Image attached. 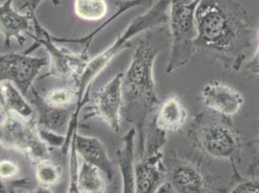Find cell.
I'll return each mask as SVG.
<instances>
[{
	"label": "cell",
	"instance_id": "1",
	"mask_svg": "<svg viewBox=\"0 0 259 193\" xmlns=\"http://www.w3.org/2000/svg\"><path fill=\"white\" fill-rule=\"evenodd\" d=\"M196 52L239 72L252 47L254 30L248 12L235 0H200L195 11Z\"/></svg>",
	"mask_w": 259,
	"mask_h": 193
},
{
	"label": "cell",
	"instance_id": "2",
	"mask_svg": "<svg viewBox=\"0 0 259 193\" xmlns=\"http://www.w3.org/2000/svg\"><path fill=\"white\" fill-rule=\"evenodd\" d=\"M169 43L170 35L165 27L143 33L123 72L122 118L137 131L139 157L144 150L148 121L161 104L154 77L155 62Z\"/></svg>",
	"mask_w": 259,
	"mask_h": 193
},
{
	"label": "cell",
	"instance_id": "3",
	"mask_svg": "<svg viewBox=\"0 0 259 193\" xmlns=\"http://www.w3.org/2000/svg\"><path fill=\"white\" fill-rule=\"evenodd\" d=\"M168 0H158L149 9L140 16L136 17L130 22L125 30L120 33L113 43L109 44L106 50L90 58L81 74L72 81L77 93V104L74 117L72 119L68 129L65 133L64 144L60 149L66 155L69 152L71 139L74 132L78 128V118L80 111L87 106L89 101V89L92 87L94 80L98 77L111 61L117 57L122 52L129 49L132 41L139 35L148 30L163 26L168 23Z\"/></svg>",
	"mask_w": 259,
	"mask_h": 193
},
{
	"label": "cell",
	"instance_id": "4",
	"mask_svg": "<svg viewBox=\"0 0 259 193\" xmlns=\"http://www.w3.org/2000/svg\"><path fill=\"white\" fill-rule=\"evenodd\" d=\"M230 118L205 109L194 116L188 134L198 150L213 159L228 161L233 171L242 161L244 141Z\"/></svg>",
	"mask_w": 259,
	"mask_h": 193
},
{
	"label": "cell",
	"instance_id": "5",
	"mask_svg": "<svg viewBox=\"0 0 259 193\" xmlns=\"http://www.w3.org/2000/svg\"><path fill=\"white\" fill-rule=\"evenodd\" d=\"M200 0H168L169 56L165 72H174L189 64L196 53L195 11Z\"/></svg>",
	"mask_w": 259,
	"mask_h": 193
},
{
	"label": "cell",
	"instance_id": "6",
	"mask_svg": "<svg viewBox=\"0 0 259 193\" xmlns=\"http://www.w3.org/2000/svg\"><path fill=\"white\" fill-rule=\"evenodd\" d=\"M166 133L148 124L144 150L135 163L136 193H162L167 184V168L163 154Z\"/></svg>",
	"mask_w": 259,
	"mask_h": 193
},
{
	"label": "cell",
	"instance_id": "7",
	"mask_svg": "<svg viewBox=\"0 0 259 193\" xmlns=\"http://www.w3.org/2000/svg\"><path fill=\"white\" fill-rule=\"evenodd\" d=\"M0 146L22 154L32 164L51 157L37 122L23 120L6 111L0 116Z\"/></svg>",
	"mask_w": 259,
	"mask_h": 193
},
{
	"label": "cell",
	"instance_id": "8",
	"mask_svg": "<svg viewBox=\"0 0 259 193\" xmlns=\"http://www.w3.org/2000/svg\"><path fill=\"white\" fill-rule=\"evenodd\" d=\"M33 26L35 35H31L30 37L34 40V43L29 49L24 51V53L31 54L33 51L39 46H43L47 51L49 54L50 69L40 79L53 76L65 80H75L89 62V54L81 52L76 54L69 49L59 46L53 40L52 35L41 25L36 16L33 18Z\"/></svg>",
	"mask_w": 259,
	"mask_h": 193
},
{
	"label": "cell",
	"instance_id": "9",
	"mask_svg": "<svg viewBox=\"0 0 259 193\" xmlns=\"http://www.w3.org/2000/svg\"><path fill=\"white\" fill-rule=\"evenodd\" d=\"M167 184L175 193H214L215 183L210 173L198 161L171 152L166 161Z\"/></svg>",
	"mask_w": 259,
	"mask_h": 193
},
{
	"label": "cell",
	"instance_id": "10",
	"mask_svg": "<svg viewBox=\"0 0 259 193\" xmlns=\"http://www.w3.org/2000/svg\"><path fill=\"white\" fill-rule=\"evenodd\" d=\"M122 79L123 72H119L93 95L87 107L84 121L100 119L114 132L121 130L122 121Z\"/></svg>",
	"mask_w": 259,
	"mask_h": 193
},
{
	"label": "cell",
	"instance_id": "11",
	"mask_svg": "<svg viewBox=\"0 0 259 193\" xmlns=\"http://www.w3.org/2000/svg\"><path fill=\"white\" fill-rule=\"evenodd\" d=\"M49 58L32 56L24 52H10L0 55V83L11 82L25 96Z\"/></svg>",
	"mask_w": 259,
	"mask_h": 193
},
{
	"label": "cell",
	"instance_id": "12",
	"mask_svg": "<svg viewBox=\"0 0 259 193\" xmlns=\"http://www.w3.org/2000/svg\"><path fill=\"white\" fill-rule=\"evenodd\" d=\"M201 101L206 109L232 117L238 114L245 103L243 94L232 86L221 81H210L201 90Z\"/></svg>",
	"mask_w": 259,
	"mask_h": 193
},
{
	"label": "cell",
	"instance_id": "13",
	"mask_svg": "<svg viewBox=\"0 0 259 193\" xmlns=\"http://www.w3.org/2000/svg\"><path fill=\"white\" fill-rule=\"evenodd\" d=\"M15 0H5L0 4V34L4 38L6 47H11L12 40H16L20 45H23L26 37L32 35L33 18L30 14H22L14 6Z\"/></svg>",
	"mask_w": 259,
	"mask_h": 193
},
{
	"label": "cell",
	"instance_id": "14",
	"mask_svg": "<svg viewBox=\"0 0 259 193\" xmlns=\"http://www.w3.org/2000/svg\"><path fill=\"white\" fill-rule=\"evenodd\" d=\"M31 91V105L36 112V122L39 129L56 134H61L62 130L67 131L76 108H54L44 101L43 96L36 89L32 87Z\"/></svg>",
	"mask_w": 259,
	"mask_h": 193
},
{
	"label": "cell",
	"instance_id": "15",
	"mask_svg": "<svg viewBox=\"0 0 259 193\" xmlns=\"http://www.w3.org/2000/svg\"><path fill=\"white\" fill-rule=\"evenodd\" d=\"M71 142L74 143L77 156L82 161L97 167L104 173L108 181H111L114 176V164L108 156L105 144L95 136L81 135L74 132Z\"/></svg>",
	"mask_w": 259,
	"mask_h": 193
},
{
	"label": "cell",
	"instance_id": "16",
	"mask_svg": "<svg viewBox=\"0 0 259 193\" xmlns=\"http://www.w3.org/2000/svg\"><path fill=\"white\" fill-rule=\"evenodd\" d=\"M188 116V110L179 96L170 95L160 104L151 124L164 133L177 132L185 127Z\"/></svg>",
	"mask_w": 259,
	"mask_h": 193
},
{
	"label": "cell",
	"instance_id": "17",
	"mask_svg": "<svg viewBox=\"0 0 259 193\" xmlns=\"http://www.w3.org/2000/svg\"><path fill=\"white\" fill-rule=\"evenodd\" d=\"M137 131L133 127L123 136L115 157L122 178V192L136 193L135 154Z\"/></svg>",
	"mask_w": 259,
	"mask_h": 193
},
{
	"label": "cell",
	"instance_id": "18",
	"mask_svg": "<svg viewBox=\"0 0 259 193\" xmlns=\"http://www.w3.org/2000/svg\"><path fill=\"white\" fill-rule=\"evenodd\" d=\"M0 102L3 111L27 121H36V112L22 91L11 82L0 83Z\"/></svg>",
	"mask_w": 259,
	"mask_h": 193
},
{
	"label": "cell",
	"instance_id": "19",
	"mask_svg": "<svg viewBox=\"0 0 259 193\" xmlns=\"http://www.w3.org/2000/svg\"><path fill=\"white\" fill-rule=\"evenodd\" d=\"M106 179L103 172L85 161L78 166L77 185L81 193L107 192Z\"/></svg>",
	"mask_w": 259,
	"mask_h": 193
},
{
	"label": "cell",
	"instance_id": "20",
	"mask_svg": "<svg viewBox=\"0 0 259 193\" xmlns=\"http://www.w3.org/2000/svg\"><path fill=\"white\" fill-rule=\"evenodd\" d=\"M35 179L39 185L44 187H52L58 184L62 177V167L50 159L33 163Z\"/></svg>",
	"mask_w": 259,
	"mask_h": 193
},
{
	"label": "cell",
	"instance_id": "21",
	"mask_svg": "<svg viewBox=\"0 0 259 193\" xmlns=\"http://www.w3.org/2000/svg\"><path fill=\"white\" fill-rule=\"evenodd\" d=\"M74 11L83 21L98 22L107 16L108 4L106 0H75Z\"/></svg>",
	"mask_w": 259,
	"mask_h": 193
},
{
	"label": "cell",
	"instance_id": "22",
	"mask_svg": "<svg viewBox=\"0 0 259 193\" xmlns=\"http://www.w3.org/2000/svg\"><path fill=\"white\" fill-rule=\"evenodd\" d=\"M43 96L44 101L54 108H76L77 93L73 84L64 87L54 88L48 91Z\"/></svg>",
	"mask_w": 259,
	"mask_h": 193
},
{
	"label": "cell",
	"instance_id": "23",
	"mask_svg": "<svg viewBox=\"0 0 259 193\" xmlns=\"http://www.w3.org/2000/svg\"><path fill=\"white\" fill-rule=\"evenodd\" d=\"M226 193H259V176L246 178L239 170H233L231 182Z\"/></svg>",
	"mask_w": 259,
	"mask_h": 193
},
{
	"label": "cell",
	"instance_id": "24",
	"mask_svg": "<svg viewBox=\"0 0 259 193\" xmlns=\"http://www.w3.org/2000/svg\"><path fill=\"white\" fill-rule=\"evenodd\" d=\"M77 171L78 156L74 143L71 142L69 148V186L67 193H81L77 185Z\"/></svg>",
	"mask_w": 259,
	"mask_h": 193
},
{
	"label": "cell",
	"instance_id": "25",
	"mask_svg": "<svg viewBox=\"0 0 259 193\" xmlns=\"http://www.w3.org/2000/svg\"><path fill=\"white\" fill-rule=\"evenodd\" d=\"M152 3H153V0H120L117 2V10L114 12V14L110 18H108V20L105 22V24L108 26L111 22L117 20L122 14L129 11L131 9L141 7V6L151 7L153 5Z\"/></svg>",
	"mask_w": 259,
	"mask_h": 193
},
{
	"label": "cell",
	"instance_id": "26",
	"mask_svg": "<svg viewBox=\"0 0 259 193\" xmlns=\"http://www.w3.org/2000/svg\"><path fill=\"white\" fill-rule=\"evenodd\" d=\"M21 168L16 161L0 160V179L5 182H13L20 174Z\"/></svg>",
	"mask_w": 259,
	"mask_h": 193
},
{
	"label": "cell",
	"instance_id": "27",
	"mask_svg": "<svg viewBox=\"0 0 259 193\" xmlns=\"http://www.w3.org/2000/svg\"><path fill=\"white\" fill-rule=\"evenodd\" d=\"M248 145L253 151L251 162L248 166V173L249 176H253L259 168V134L257 138L248 142Z\"/></svg>",
	"mask_w": 259,
	"mask_h": 193
},
{
	"label": "cell",
	"instance_id": "28",
	"mask_svg": "<svg viewBox=\"0 0 259 193\" xmlns=\"http://www.w3.org/2000/svg\"><path fill=\"white\" fill-rule=\"evenodd\" d=\"M31 185V182H28L26 179L16 180L12 184H8L7 182L0 179V193H16V187H27Z\"/></svg>",
	"mask_w": 259,
	"mask_h": 193
},
{
	"label": "cell",
	"instance_id": "29",
	"mask_svg": "<svg viewBox=\"0 0 259 193\" xmlns=\"http://www.w3.org/2000/svg\"><path fill=\"white\" fill-rule=\"evenodd\" d=\"M257 36H258V43H257L256 50L254 54H252V56L248 59V62L245 64V70L249 74L255 75L259 78V30Z\"/></svg>",
	"mask_w": 259,
	"mask_h": 193
},
{
	"label": "cell",
	"instance_id": "30",
	"mask_svg": "<svg viewBox=\"0 0 259 193\" xmlns=\"http://www.w3.org/2000/svg\"><path fill=\"white\" fill-rule=\"evenodd\" d=\"M20 1V0H16ZM22 5L18 10H25L27 14H30L31 16H36V10L39 7V5L43 2L44 0H21Z\"/></svg>",
	"mask_w": 259,
	"mask_h": 193
},
{
	"label": "cell",
	"instance_id": "31",
	"mask_svg": "<svg viewBox=\"0 0 259 193\" xmlns=\"http://www.w3.org/2000/svg\"><path fill=\"white\" fill-rule=\"evenodd\" d=\"M22 193H54L49 187H44L39 185L37 188H35L34 190H25Z\"/></svg>",
	"mask_w": 259,
	"mask_h": 193
},
{
	"label": "cell",
	"instance_id": "32",
	"mask_svg": "<svg viewBox=\"0 0 259 193\" xmlns=\"http://www.w3.org/2000/svg\"><path fill=\"white\" fill-rule=\"evenodd\" d=\"M2 111H3V108H2V105H1V102H0V114L2 113Z\"/></svg>",
	"mask_w": 259,
	"mask_h": 193
},
{
	"label": "cell",
	"instance_id": "33",
	"mask_svg": "<svg viewBox=\"0 0 259 193\" xmlns=\"http://www.w3.org/2000/svg\"><path fill=\"white\" fill-rule=\"evenodd\" d=\"M0 116H1V114H0Z\"/></svg>",
	"mask_w": 259,
	"mask_h": 193
}]
</instances>
